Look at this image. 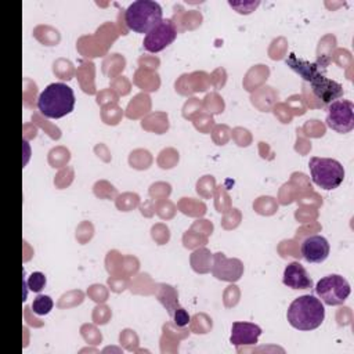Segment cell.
<instances>
[{
    "label": "cell",
    "mask_w": 354,
    "mask_h": 354,
    "mask_svg": "<svg viewBox=\"0 0 354 354\" xmlns=\"http://www.w3.org/2000/svg\"><path fill=\"white\" fill-rule=\"evenodd\" d=\"M285 62L290 69H293L297 75H300L306 82H310L313 77H315L318 73H321L318 64H311L308 61L300 59L293 53H290L288 55Z\"/></svg>",
    "instance_id": "4fadbf2b"
},
{
    "label": "cell",
    "mask_w": 354,
    "mask_h": 354,
    "mask_svg": "<svg viewBox=\"0 0 354 354\" xmlns=\"http://www.w3.org/2000/svg\"><path fill=\"white\" fill-rule=\"evenodd\" d=\"M313 93L317 98H319L325 104H330L343 95V86L329 77H326L322 72L313 77L310 82Z\"/></svg>",
    "instance_id": "9c48e42d"
},
{
    "label": "cell",
    "mask_w": 354,
    "mask_h": 354,
    "mask_svg": "<svg viewBox=\"0 0 354 354\" xmlns=\"http://www.w3.org/2000/svg\"><path fill=\"white\" fill-rule=\"evenodd\" d=\"M315 292L325 304L340 306L350 296L351 288L346 278L337 274H330L317 282Z\"/></svg>",
    "instance_id": "5b68a950"
},
{
    "label": "cell",
    "mask_w": 354,
    "mask_h": 354,
    "mask_svg": "<svg viewBox=\"0 0 354 354\" xmlns=\"http://www.w3.org/2000/svg\"><path fill=\"white\" fill-rule=\"evenodd\" d=\"M170 315H171L174 324H176L177 326H180V328L188 325V322H189V319H191V318H189V314L187 313V310L183 308V307H180V306H177V307L173 310V313H171Z\"/></svg>",
    "instance_id": "2e32d148"
},
{
    "label": "cell",
    "mask_w": 354,
    "mask_h": 354,
    "mask_svg": "<svg viewBox=\"0 0 354 354\" xmlns=\"http://www.w3.org/2000/svg\"><path fill=\"white\" fill-rule=\"evenodd\" d=\"M53 299L47 295H37L35 299H33V303H32V310L35 314L37 315H46L48 314L51 310H53Z\"/></svg>",
    "instance_id": "5bb4252c"
},
{
    "label": "cell",
    "mask_w": 354,
    "mask_h": 354,
    "mask_svg": "<svg viewBox=\"0 0 354 354\" xmlns=\"http://www.w3.org/2000/svg\"><path fill=\"white\" fill-rule=\"evenodd\" d=\"M163 19L159 3L152 0L133 1L124 11V22L129 29L137 33H148Z\"/></svg>",
    "instance_id": "3957f363"
},
{
    "label": "cell",
    "mask_w": 354,
    "mask_h": 354,
    "mask_svg": "<svg viewBox=\"0 0 354 354\" xmlns=\"http://www.w3.org/2000/svg\"><path fill=\"white\" fill-rule=\"evenodd\" d=\"M326 124L337 133H348L354 129V105L348 100H336L328 105Z\"/></svg>",
    "instance_id": "8992f818"
},
{
    "label": "cell",
    "mask_w": 354,
    "mask_h": 354,
    "mask_svg": "<svg viewBox=\"0 0 354 354\" xmlns=\"http://www.w3.org/2000/svg\"><path fill=\"white\" fill-rule=\"evenodd\" d=\"M290 326L299 330H313L321 326L325 318V308L319 299L313 295L296 297L286 313Z\"/></svg>",
    "instance_id": "6da1fadb"
},
{
    "label": "cell",
    "mask_w": 354,
    "mask_h": 354,
    "mask_svg": "<svg viewBox=\"0 0 354 354\" xmlns=\"http://www.w3.org/2000/svg\"><path fill=\"white\" fill-rule=\"evenodd\" d=\"M261 335V328L253 322H234L231 328L230 342L235 346H252L256 344Z\"/></svg>",
    "instance_id": "8fae6325"
},
{
    "label": "cell",
    "mask_w": 354,
    "mask_h": 354,
    "mask_svg": "<svg viewBox=\"0 0 354 354\" xmlns=\"http://www.w3.org/2000/svg\"><path fill=\"white\" fill-rule=\"evenodd\" d=\"M212 274L217 279L235 282L243 274V264L239 259H227L224 253L218 252V253H214L213 256Z\"/></svg>",
    "instance_id": "ba28073f"
},
{
    "label": "cell",
    "mask_w": 354,
    "mask_h": 354,
    "mask_svg": "<svg viewBox=\"0 0 354 354\" xmlns=\"http://www.w3.org/2000/svg\"><path fill=\"white\" fill-rule=\"evenodd\" d=\"M25 285L32 292L39 293L44 288V285H46V275L43 272H40V271H35V272H32L28 277V279H25Z\"/></svg>",
    "instance_id": "9a60e30c"
},
{
    "label": "cell",
    "mask_w": 354,
    "mask_h": 354,
    "mask_svg": "<svg viewBox=\"0 0 354 354\" xmlns=\"http://www.w3.org/2000/svg\"><path fill=\"white\" fill-rule=\"evenodd\" d=\"M73 90L61 82L48 84L37 98V108L46 118L59 119L71 113L75 108Z\"/></svg>",
    "instance_id": "7a4b0ae2"
},
{
    "label": "cell",
    "mask_w": 354,
    "mask_h": 354,
    "mask_svg": "<svg viewBox=\"0 0 354 354\" xmlns=\"http://www.w3.org/2000/svg\"><path fill=\"white\" fill-rule=\"evenodd\" d=\"M177 37V29L171 19H162V22L148 32L144 37L142 46L149 53H159L171 44Z\"/></svg>",
    "instance_id": "52a82bcc"
},
{
    "label": "cell",
    "mask_w": 354,
    "mask_h": 354,
    "mask_svg": "<svg viewBox=\"0 0 354 354\" xmlns=\"http://www.w3.org/2000/svg\"><path fill=\"white\" fill-rule=\"evenodd\" d=\"M282 282L292 289H310L313 285L306 268L297 261H292L285 267Z\"/></svg>",
    "instance_id": "7c38bea8"
},
{
    "label": "cell",
    "mask_w": 354,
    "mask_h": 354,
    "mask_svg": "<svg viewBox=\"0 0 354 354\" xmlns=\"http://www.w3.org/2000/svg\"><path fill=\"white\" fill-rule=\"evenodd\" d=\"M329 243L322 235H311L306 238L301 243L300 252L306 261L308 263H322L329 254Z\"/></svg>",
    "instance_id": "30bf717a"
},
{
    "label": "cell",
    "mask_w": 354,
    "mask_h": 354,
    "mask_svg": "<svg viewBox=\"0 0 354 354\" xmlns=\"http://www.w3.org/2000/svg\"><path fill=\"white\" fill-rule=\"evenodd\" d=\"M313 183L322 189H335L344 180V169L340 162L330 158L314 156L308 162Z\"/></svg>",
    "instance_id": "277c9868"
}]
</instances>
